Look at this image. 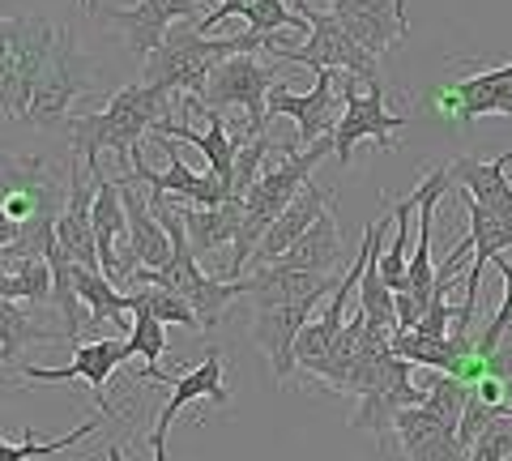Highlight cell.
Listing matches in <instances>:
<instances>
[{"instance_id": "cell-1", "label": "cell", "mask_w": 512, "mask_h": 461, "mask_svg": "<svg viewBox=\"0 0 512 461\" xmlns=\"http://www.w3.org/2000/svg\"><path fill=\"white\" fill-rule=\"evenodd\" d=\"M171 111V94L154 90L146 82L137 86H124L111 94V103L103 111H90V116H69V141H73V154L90 176H99V154L103 150H116L128 171L146 163V150H141V137H146L158 120H167Z\"/></svg>"}, {"instance_id": "cell-2", "label": "cell", "mask_w": 512, "mask_h": 461, "mask_svg": "<svg viewBox=\"0 0 512 461\" xmlns=\"http://www.w3.org/2000/svg\"><path fill=\"white\" fill-rule=\"evenodd\" d=\"M299 13L308 18V43L303 47H278V60L282 65H308L312 73L316 69H333V73H350L359 77L367 90H380L384 77H380V56H372L367 47L346 35L342 22L333 13H320V9H308V0H299Z\"/></svg>"}, {"instance_id": "cell-3", "label": "cell", "mask_w": 512, "mask_h": 461, "mask_svg": "<svg viewBox=\"0 0 512 461\" xmlns=\"http://www.w3.org/2000/svg\"><path fill=\"white\" fill-rule=\"evenodd\" d=\"M282 77L261 65L256 56H231L210 73V90H205L201 107L205 111H222V107H244L248 116V137H261L265 133V120H269V90H274Z\"/></svg>"}, {"instance_id": "cell-4", "label": "cell", "mask_w": 512, "mask_h": 461, "mask_svg": "<svg viewBox=\"0 0 512 461\" xmlns=\"http://www.w3.org/2000/svg\"><path fill=\"white\" fill-rule=\"evenodd\" d=\"M86 90H90V73L82 65V52H77V35H73V26H60L56 52L47 60V69L35 86L26 124H39V129H60V124H69V107H73L77 94H86Z\"/></svg>"}, {"instance_id": "cell-5", "label": "cell", "mask_w": 512, "mask_h": 461, "mask_svg": "<svg viewBox=\"0 0 512 461\" xmlns=\"http://www.w3.org/2000/svg\"><path fill=\"white\" fill-rule=\"evenodd\" d=\"M338 77H342V120L333 129V154L342 158V167L350 163V154H355L363 137H372L380 150H393V133L402 124H410V116H397V111L384 107V86L359 94L355 90L363 86L359 77H350V73H338Z\"/></svg>"}, {"instance_id": "cell-6", "label": "cell", "mask_w": 512, "mask_h": 461, "mask_svg": "<svg viewBox=\"0 0 512 461\" xmlns=\"http://www.w3.org/2000/svg\"><path fill=\"white\" fill-rule=\"evenodd\" d=\"M333 82H338V73L333 69H316V86L308 94H295L286 90V82H278L274 90H269V120H295V141L299 146H312V141L320 137H333V129H338V90H333Z\"/></svg>"}, {"instance_id": "cell-7", "label": "cell", "mask_w": 512, "mask_h": 461, "mask_svg": "<svg viewBox=\"0 0 512 461\" xmlns=\"http://www.w3.org/2000/svg\"><path fill=\"white\" fill-rule=\"evenodd\" d=\"M103 176V171H99ZM99 176H90V171L77 163H69V201H64V210L56 218V244L64 248V257L82 269H99L103 274V261H99V240H94V193H99Z\"/></svg>"}, {"instance_id": "cell-8", "label": "cell", "mask_w": 512, "mask_h": 461, "mask_svg": "<svg viewBox=\"0 0 512 461\" xmlns=\"http://www.w3.org/2000/svg\"><path fill=\"white\" fill-rule=\"evenodd\" d=\"M205 13H210L205 0H137V5H128V9H107V18L124 30L133 52L150 56L154 47L167 39L171 26H180V22L201 26Z\"/></svg>"}, {"instance_id": "cell-9", "label": "cell", "mask_w": 512, "mask_h": 461, "mask_svg": "<svg viewBox=\"0 0 512 461\" xmlns=\"http://www.w3.org/2000/svg\"><path fill=\"white\" fill-rule=\"evenodd\" d=\"M210 397L214 406H227V389H222V351H205V359L197 368H188L175 376V385L167 393L163 410L154 415V427H150V449H154V461H167V432H171V419L180 415L188 402H205Z\"/></svg>"}, {"instance_id": "cell-10", "label": "cell", "mask_w": 512, "mask_h": 461, "mask_svg": "<svg viewBox=\"0 0 512 461\" xmlns=\"http://www.w3.org/2000/svg\"><path fill=\"white\" fill-rule=\"evenodd\" d=\"M128 359H133L128 338H94V342H77L73 359L64 363V368H35V363H26L22 376L26 380H86L94 389V402H99L111 385V376H116V368H124Z\"/></svg>"}, {"instance_id": "cell-11", "label": "cell", "mask_w": 512, "mask_h": 461, "mask_svg": "<svg viewBox=\"0 0 512 461\" xmlns=\"http://www.w3.org/2000/svg\"><path fill=\"white\" fill-rule=\"evenodd\" d=\"M329 13L342 22L346 35H355L367 52L380 56L410 30L406 0H325Z\"/></svg>"}, {"instance_id": "cell-12", "label": "cell", "mask_w": 512, "mask_h": 461, "mask_svg": "<svg viewBox=\"0 0 512 461\" xmlns=\"http://www.w3.org/2000/svg\"><path fill=\"white\" fill-rule=\"evenodd\" d=\"M312 308L316 304H252V338L274 363V380H291L295 342L312 321Z\"/></svg>"}, {"instance_id": "cell-13", "label": "cell", "mask_w": 512, "mask_h": 461, "mask_svg": "<svg viewBox=\"0 0 512 461\" xmlns=\"http://www.w3.org/2000/svg\"><path fill=\"white\" fill-rule=\"evenodd\" d=\"M137 184L154 188V193H167L171 201H184V205H201V210H210V205H222L231 201V188L227 180H218L214 171H192L180 154H167V171H150V163H141L128 171Z\"/></svg>"}, {"instance_id": "cell-14", "label": "cell", "mask_w": 512, "mask_h": 461, "mask_svg": "<svg viewBox=\"0 0 512 461\" xmlns=\"http://www.w3.org/2000/svg\"><path fill=\"white\" fill-rule=\"evenodd\" d=\"M393 436L410 461H466L457 427L436 419L427 406H406L393 419Z\"/></svg>"}, {"instance_id": "cell-15", "label": "cell", "mask_w": 512, "mask_h": 461, "mask_svg": "<svg viewBox=\"0 0 512 461\" xmlns=\"http://www.w3.org/2000/svg\"><path fill=\"white\" fill-rule=\"evenodd\" d=\"M120 197H124V214H128V248H133L137 269H163L171 261V235L150 210V193H141L133 176L120 180ZM133 269V274H137Z\"/></svg>"}, {"instance_id": "cell-16", "label": "cell", "mask_w": 512, "mask_h": 461, "mask_svg": "<svg viewBox=\"0 0 512 461\" xmlns=\"http://www.w3.org/2000/svg\"><path fill=\"white\" fill-rule=\"evenodd\" d=\"M508 163L512 154H495L491 163H483V158L474 154H461L453 158V184L466 188V197L478 201L487 214H495L504 222V227H512V180H508Z\"/></svg>"}, {"instance_id": "cell-17", "label": "cell", "mask_w": 512, "mask_h": 461, "mask_svg": "<svg viewBox=\"0 0 512 461\" xmlns=\"http://www.w3.org/2000/svg\"><path fill=\"white\" fill-rule=\"evenodd\" d=\"M329 205H333V188L308 180V184L299 188V197L282 210V218L274 222V227H269V235L261 240V248H256V257H252V261H256V265H274L282 252L299 240V235H308V231H312V222L325 214Z\"/></svg>"}, {"instance_id": "cell-18", "label": "cell", "mask_w": 512, "mask_h": 461, "mask_svg": "<svg viewBox=\"0 0 512 461\" xmlns=\"http://www.w3.org/2000/svg\"><path fill=\"white\" fill-rule=\"evenodd\" d=\"M180 205V201H175ZM180 218H184V231H188V244L192 252H231L239 231H244V201H222V205H210V210H201V205H180Z\"/></svg>"}, {"instance_id": "cell-19", "label": "cell", "mask_w": 512, "mask_h": 461, "mask_svg": "<svg viewBox=\"0 0 512 461\" xmlns=\"http://www.w3.org/2000/svg\"><path fill=\"white\" fill-rule=\"evenodd\" d=\"M210 129L205 133H197V129H188V124H180V120H158L154 124V137H163V141H192V146H197L201 154H205V163H210V171L218 180H227V188H231V176H235V154H239V141L227 133V120H222V111H210ZM235 201V197H231Z\"/></svg>"}, {"instance_id": "cell-20", "label": "cell", "mask_w": 512, "mask_h": 461, "mask_svg": "<svg viewBox=\"0 0 512 461\" xmlns=\"http://www.w3.org/2000/svg\"><path fill=\"white\" fill-rule=\"evenodd\" d=\"M244 18V30H252V35L261 39H274V30H312L308 18L303 13H295L286 0H227V5H218L214 13H205V22L197 26L201 35L210 26H218L222 18Z\"/></svg>"}, {"instance_id": "cell-21", "label": "cell", "mask_w": 512, "mask_h": 461, "mask_svg": "<svg viewBox=\"0 0 512 461\" xmlns=\"http://www.w3.org/2000/svg\"><path fill=\"white\" fill-rule=\"evenodd\" d=\"M94 240H99V261H103V274L120 286V252L116 240L128 235V214H124V197H120V180H103L99 176V193H94Z\"/></svg>"}, {"instance_id": "cell-22", "label": "cell", "mask_w": 512, "mask_h": 461, "mask_svg": "<svg viewBox=\"0 0 512 461\" xmlns=\"http://www.w3.org/2000/svg\"><path fill=\"white\" fill-rule=\"evenodd\" d=\"M274 265H286V269H308V274H333V269L342 265V235H338V218L329 210L312 222L308 235H299V240L282 252Z\"/></svg>"}, {"instance_id": "cell-23", "label": "cell", "mask_w": 512, "mask_h": 461, "mask_svg": "<svg viewBox=\"0 0 512 461\" xmlns=\"http://www.w3.org/2000/svg\"><path fill=\"white\" fill-rule=\"evenodd\" d=\"M73 282H77L82 304L94 316V325H124V312H133V299L120 295V286L111 282L107 274H99V269L73 265Z\"/></svg>"}, {"instance_id": "cell-24", "label": "cell", "mask_w": 512, "mask_h": 461, "mask_svg": "<svg viewBox=\"0 0 512 461\" xmlns=\"http://www.w3.org/2000/svg\"><path fill=\"white\" fill-rule=\"evenodd\" d=\"M60 338H64V333L35 325L18 304L0 299V359H5V363L18 359V351H22V346H30V342H60ZM64 342H69V338H64Z\"/></svg>"}, {"instance_id": "cell-25", "label": "cell", "mask_w": 512, "mask_h": 461, "mask_svg": "<svg viewBox=\"0 0 512 461\" xmlns=\"http://www.w3.org/2000/svg\"><path fill=\"white\" fill-rule=\"evenodd\" d=\"M133 312H150L154 321H163V325H184L188 333H201V316L192 312V304L184 295H175V291H163V286H137L133 295Z\"/></svg>"}, {"instance_id": "cell-26", "label": "cell", "mask_w": 512, "mask_h": 461, "mask_svg": "<svg viewBox=\"0 0 512 461\" xmlns=\"http://www.w3.org/2000/svg\"><path fill=\"white\" fill-rule=\"evenodd\" d=\"M103 423H107V415L99 410V415H90L82 427H73V432H69V436H60V440H35V432H26V440H22V444L0 440V461H35V457H56V453H69L73 444H82L86 436L103 432Z\"/></svg>"}, {"instance_id": "cell-27", "label": "cell", "mask_w": 512, "mask_h": 461, "mask_svg": "<svg viewBox=\"0 0 512 461\" xmlns=\"http://www.w3.org/2000/svg\"><path fill=\"white\" fill-rule=\"evenodd\" d=\"M0 299H9V304H18V299L52 304V265L47 261H22L13 269H0Z\"/></svg>"}, {"instance_id": "cell-28", "label": "cell", "mask_w": 512, "mask_h": 461, "mask_svg": "<svg viewBox=\"0 0 512 461\" xmlns=\"http://www.w3.org/2000/svg\"><path fill=\"white\" fill-rule=\"evenodd\" d=\"M466 402H470V385H461L457 376H444V372H436V380H431V389H427V397H423V406H427L436 419H444L448 427H461Z\"/></svg>"}, {"instance_id": "cell-29", "label": "cell", "mask_w": 512, "mask_h": 461, "mask_svg": "<svg viewBox=\"0 0 512 461\" xmlns=\"http://www.w3.org/2000/svg\"><path fill=\"white\" fill-rule=\"evenodd\" d=\"M18 99V18H0V111L13 116Z\"/></svg>"}, {"instance_id": "cell-30", "label": "cell", "mask_w": 512, "mask_h": 461, "mask_svg": "<svg viewBox=\"0 0 512 461\" xmlns=\"http://www.w3.org/2000/svg\"><path fill=\"white\" fill-rule=\"evenodd\" d=\"M128 346L137 359H146V368H158L167 355V325L154 321L150 312H137V321L128 325Z\"/></svg>"}, {"instance_id": "cell-31", "label": "cell", "mask_w": 512, "mask_h": 461, "mask_svg": "<svg viewBox=\"0 0 512 461\" xmlns=\"http://www.w3.org/2000/svg\"><path fill=\"white\" fill-rule=\"evenodd\" d=\"M491 265L500 269V278H504V304L495 308L491 325H487L483 333H478V355H483V359H491V351L500 346V338L512 329V261H508V257H495Z\"/></svg>"}, {"instance_id": "cell-32", "label": "cell", "mask_w": 512, "mask_h": 461, "mask_svg": "<svg viewBox=\"0 0 512 461\" xmlns=\"http://www.w3.org/2000/svg\"><path fill=\"white\" fill-rule=\"evenodd\" d=\"M512 457V410L495 419L487 432H478V440L466 449V461H504Z\"/></svg>"}, {"instance_id": "cell-33", "label": "cell", "mask_w": 512, "mask_h": 461, "mask_svg": "<svg viewBox=\"0 0 512 461\" xmlns=\"http://www.w3.org/2000/svg\"><path fill=\"white\" fill-rule=\"evenodd\" d=\"M487 372H491V376H500V380H508V385H512V329H508L504 338H500V346H495V351H491V359H487Z\"/></svg>"}, {"instance_id": "cell-34", "label": "cell", "mask_w": 512, "mask_h": 461, "mask_svg": "<svg viewBox=\"0 0 512 461\" xmlns=\"http://www.w3.org/2000/svg\"><path fill=\"white\" fill-rule=\"evenodd\" d=\"M18 231H22V227L5 214V201H0V248H9L13 240H18Z\"/></svg>"}, {"instance_id": "cell-35", "label": "cell", "mask_w": 512, "mask_h": 461, "mask_svg": "<svg viewBox=\"0 0 512 461\" xmlns=\"http://www.w3.org/2000/svg\"><path fill=\"white\" fill-rule=\"evenodd\" d=\"M107 461H124V449H120V444H111V449H107Z\"/></svg>"}, {"instance_id": "cell-36", "label": "cell", "mask_w": 512, "mask_h": 461, "mask_svg": "<svg viewBox=\"0 0 512 461\" xmlns=\"http://www.w3.org/2000/svg\"><path fill=\"white\" fill-rule=\"evenodd\" d=\"M218 5H227V0H205V9H210V13H214Z\"/></svg>"}, {"instance_id": "cell-37", "label": "cell", "mask_w": 512, "mask_h": 461, "mask_svg": "<svg viewBox=\"0 0 512 461\" xmlns=\"http://www.w3.org/2000/svg\"><path fill=\"white\" fill-rule=\"evenodd\" d=\"M86 5H90V9H99V0H86Z\"/></svg>"}, {"instance_id": "cell-38", "label": "cell", "mask_w": 512, "mask_h": 461, "mask_svg": "<svg viewBox=\"0 0 512 461\" xmlns=\"http://www.w3.org/2000/svg\"><path fill=\"white\" fill-rule=\"evenodd\" d=\"M0 167H5V154H0Z\"/></svg>"}, {"instance_id": "cell-39", "label": "cell", "mask_w": 512, "mask_h": 461, "mask_svg": "<svg viewBox=\"0 0 512 461\" xmlns=\"http://www.w3.org/2000/svg\"><path fill=\"white\" fill-rule=\"evenodd\" d=\"M0 363H5V359H0Z\"/></svg>"}, {"instance_id": "cell-40", "label": "cell", "mask_w": 512, "mask_h": 461, "mask_svg": "<svg viewBox=\"0 0 512 461\" xmlns=\"http://www.w3.org/2000/svg\"><path fill=\"white\" fill-rule=\"evenodd\" d=\"M0 440H5V436H0Z\"/></svg>"}]
</instances>
